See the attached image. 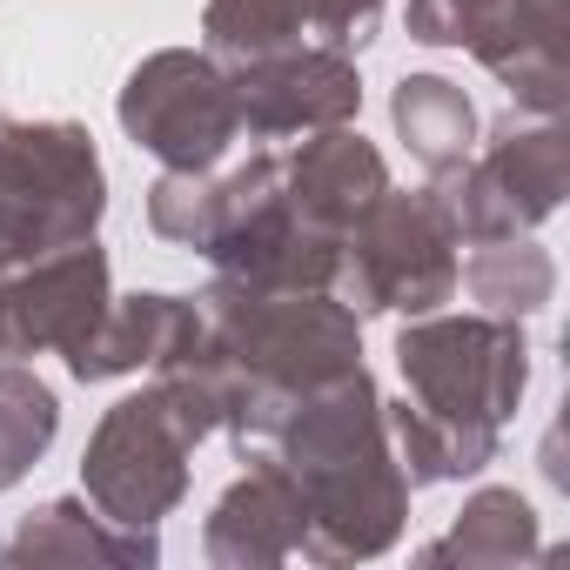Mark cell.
I'll list each match as a JSON object with an SVG mask.
<instances>
[{
  "label": "cell",
  "instance_id": "cell-15",
  "mask_svg": "<svg viewBox=\"0 0 570 570\" xmlns=\"http://www.w3.org/2000/svg\"><path fill=\"white\" fill-rule=\"evenodd\" d=\"M463 275H470L476 303H490V309H517V316L537 309V303L550 296V262H543L530 242H503V235H497Z\"/></svg>",
  "mask_w": 570,
  "mask_h": 570
},
{
  "label": "cell",
  "instance_id": "cell-6",
  "mask_svg": "<svg viewBox=\"0 0 570 570\" xmlns=\"http://www.w3.org/2000/svg\"><path fill=\"white\" fill-rule=\"evenodd\" d=\"M557 195H563V135L557 128L517 135V121H503L497 148L476 168H450L436 202H443L456 235L497 242V235H517L537 215H550Z\"/></svg>",
  "mask_w": 570,
  "mask_h": 570
},
{
  "label": "cell",
  "instance_id": "cell-7",
  "mask_svg": "<svg viewBox=\"0 0 570 570\" xmlns=\"http://www.w3.org/2000/svg\"><path fill=\"white\" fill-rule=\"evenodd\" d=\"M108 309V262L95 242L55 248V262L28 268L0 289V363H21L35 350H75Z\"/></svg>",
  "mask_w": 570,
  "mask_h": 570
},
{
  "label": "cell",
  "instance_id": "cell-2",
  "mask_svg": "<svg viewBox=\"0 0 570 570\" xmlns=\"http://www.w3.org/2000/svg\"><path fill=\"white\" fill-rule=\"evenodd\" d=\"M416 403L396 410L410 483L463 476L490 456L497 423L523 396V343L497 323H416L396 343Z\"/></svg>",
  "mask_w": 570,
  "mask_h": 570
},
{
  "label": "cell",
  "instance_id": "cell-12",
  "mask_svg": "<svg viewBox=\"0 0 570 570\" xmlns=\"http://www.w3.org/2000/svg\"><path fill=\"white\" fill-rule=\"evenodd\" d=\"M303 550V490L282 463H255L215 510L208 523V557L215 563H268Z\"/></svg>",
  "mask_w": 570,
  "mask_h": 570
},
{
  "label": "cell",
  "instance_id": "cell-8",
  "mask_svg": "<svg viewBox=\"0 0 570 570\" xmlns=\"http://www.w3.org/2000/svg\"><path fill=\"white\" fill-rule=\"evenodd\" d=\"M235 88V121L248 135H289V128H336L356 115L363 88L356 68L330 48H282L262 61H242Z\"/></svg>",
  "mask_w": 570,
  "mask_h": 570
},
{
  "label": "cell",
  "instance_id": "cell-13",
  "mask_svg": "<svg viewBox=\"0 0 570 570\" xmlns=\"http://www.w3.org/2000/svg\"><path fill=\"white\" fill-rule=\"evenodd\" d=\"M396 128H403V141L416 148V161H423L430 175H450V168L470 161L476 115H470V101H463L456 81H443V75H410V81L396 88Z\"/></svg>",
  "mask_w": 570,
  "mask_h": 570
},
{
  "label": "cell",
  "instance_id": "cell-11",
  "mask_svg": "<svg viewBox=\"0 0 570 570\" xmlns=\"http://www.w3.org/2000/svg\"><path fill=\"white\" fill-rule=\"evenodd\" d=\"M383 188H390L383 181V155L363 135H343V128H330L323 141H309L289 168H282V202H289V215L323 228V235H336V242Z\"/></svg>",
  "mask_w": 570,
  "mask_h": 570
},
{
  "label": "cell",
  "instance_id": "cell-10",
  "mask_svg": "<svg viewBox=\"0 0 570 570\" xmlns=\"http://www.w3.org/2000/svg\"><path fill=\"white\" fill-rule=\"evenodd\" d=\"M202 309L175 303V296H128L121 309H101V323L68 350V370L81 383H101V376H121V370H168L181 363L188 350H202Z\"/></svg>",
  "mask_w": 570,
  "mask_h": 570
},
{
  "label": "cell",
  "instance_id": "cell-4",
  "mask_svg": "<svg viewBox=\"0 0 570 570\" xmlns=\"http://www.w3.org/2000/svg\"><path fill=\"white\" fill-rule=\"evenodd\" d=\"M350 289L356 309H436L456 289V262H450V215L436 195H376L350 228Z\"/></svg>",
  "mask_w": 570,
  "mask_h": 570
},
{
  "label": "cell",
  "instance_id": "cell-14",
  "mask_svg": "<svg viewBox=\"0 0 570 570\" xmlns=\"http://www.w3.org/2000/svg\"><path fill=\"white\" fill-rule=\"evenodd\" d=\"M55 423H61L55 390L0 363V490L55 443Z\"/></svg>",
  "mask_w": 570,
  "mask_h": 570
},
{
  "label": "cell",
  "instance_id": "cell-9",
  "mask_svg": "<svg viewBox=\"0 0 570 570\" xmlns=\"http://www.w3.org/2000/svg\"><path fill=\"white\" fill-rule=\"evenodd\" d=\"M376 14L383 0H208V48L222 61H262L303 41L350 55L370 41Z\"/></svg>",
  "mask_w": 570,
  "mask_h": 570
},
{
  "label": "cell",
  "instance_id": "cell-3",
  "mask_svg": "<svg viewBox=\"0 0 570 570\" xmlns=\"http://www.w3.org/2000/svg\"><path fill=\"white\" fill-rule=\"evenodd\" d=\"M101 161L75 121H0V268L88 242Z\"/></svg>",
  "mask_w": 570,
  "mask_h": 570
},
{
  "label": "cell",
  "instance_id": "cell-16",
  "mask_svg": "<svg viewBox=\"0 0 570 570\" xmlns=\"http://www.w3.org/2000/svg\"><path fill=\"white\" fill-rule=\"evenodd\" d=\"M523 543H530V510L510 490H490L463 510V523L443 550H456V557H517ZM443 550H430V557H443Z\"/></svg>",
  "mask_w": 570,
  "mask_h": 570
},
{
  "label": "cell",
  "instance_id": "cell-5",
  "mask_svg": "<svg viewBox=\"0 0 570 570\" xmlns=\"http://www.w3.org/2000/svg\"><path fill=\"white\" fill-rule=\"evenodd\" d=\"M121 128L148 155H161L168 168H188V175L215 168L228 155V141L242 135L235 88L215 75V61L181 55V48L135 68V81L121 88Z\"/></svg>",
  "mask_w": 570,
  "mask_h": 570
},
{
  "label": "cell",
  "instance_id": "cell-1",
  "mask_svg": "<svg viewBox=\"0 0 570 570\" xmlns=\"http://www.w3.org/2000/svg\"><path fill=\"white\" fill-rule=\"evenodd\" d=\"M289 470L303 490V550L316 557H370L396 537L403 476L383 450L376 390L363 370L303 396V410L282 423Z\"/></svg>",
  "mask_w": 570,
  "mask_h": 570
}]
</instances>
